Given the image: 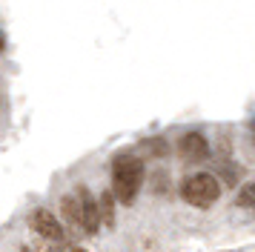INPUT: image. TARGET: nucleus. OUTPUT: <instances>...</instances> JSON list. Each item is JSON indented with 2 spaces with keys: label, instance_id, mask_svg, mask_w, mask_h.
<instances>
[{
  "label": "nucleus",
  "instance_id": "obj_1",
  "mask_svg": "<svg viewBox=\"0 0 255 252\" xmlns=\"http://www.w3.org/2000/svg\"><path fill=\"white\" fill-rule=\"evenodd\" d=\"M146 178V163L135 152H118L112 158V195L118 204L132 206Z\"/></svg>",
  "mask_w": 255,
  "mask_h": 252
},
{
  "label": "nucleus",
  "instance_id": "obj_2",
  "mask_svg": "<svg viewBox=\"0 0 255 252\" xmlns=\"http://www.w3.org/2000/svg\"><path fill=\"white\" fill-rule=\"evenodd\" d=\"M181 198L186 204L198 206V209H207L221 198V181L212 172H195V175H186L181 183Z\"/></svg>",
  "mask_w": 255,
  "mask_h": 252
},
{
  "label": "nucleus",
  "instance_id": "obj_3",
  "mask_svg": "<svg viewBox=\"0 0 255 252\" xmlns=\"http://www.w3.org/2000/svg\"><path fill=\"white\" fill-rule=\"evenodd\" d=\"M29 227H32L35 235H40V238L49 241V244H63V241H66L63 224H60L49 209H35V212L29 215Z\"/></svg>",
  "mask_w": 255,
  "mask_h": 252
},
{
  "label": "nucleus",
  "instance_id": "obj_4",
  "mask_svg": "<svg viewBox=\"0 0 255 252\" xmlns=\"http://www.w3.org/2000/svg\"><path fill=\"white\" fill-rule=\"evenodd\" d=\"M178 155H181V160H184L186 166L204 163L209 158L207 137L201 135V132H186V135H181V140H178Z\"/></svg>",
  "mask_w": 255,
  "mask_h": 252
},
{
  "label": "nucleus",
  "instance_id": "obj_5",
  "mask_svg": "<svg viewBox=\"0 0 255 252\" xmlns=\"http://www.w3.org/2000/svg\"><path fill=\"white\" fill-rule=\"evenodd\" d=\"M75 195H78V206H81V229H83V232H89V235H95V232L101 229L98 201H95V195L89 192L86 186H78Z\"/></svg>",
  "mask_w": 255,
  "mask_h": 252
},
{
  "label": "nucleus",
  "instance_id": "obj_6",
  "mask_svg": "<svg viewBox=\"0 0 255 252\" xmlns=\"http://www.w3.org/2000/svg\"><path fill=\"white\" fill-rule=\"evenodd\" d=\"M60 212L66 218V224L72 227H81V206H78V195H63V201H60Z\"/></svg>",
  "mask_w": 255,
  "mask_h": 252
},
{
  "label": "nucleus",
  "instance_id": "obj_7",
  "mask_svg": "<svg viewBox=\"0 0 255 252\" xmlns=\"http://www.w3.org/2000/svg\"><path fill=\"white\" fill-rule=\"evenodd\" d=\"M98 212H101V221H104L106 227H112V224H115V195L112 192H101Z\"/></svg>",
  "mask_w": 255,
  "mask_h": 252
},
{
  "label": "nucleus",
  "instance_id": "obj_8",
  "mask_svg": "<svg viewBox=\"0 0 255 252\" xmlns=\"http://www.w3.org/2000/svg\"><path fill=\"white\" fill-rule=\"evenodd\" d=\"M255 204V186L253 183H247L241 189V195H238V206H244V209H253Z\"/></svg>",
  "mask_w": 255,
  "mask_h": 252
},
{
  "label": "nucleus",
  "instance_id": "obj_9",
  "mask_svg": "<svg viewBox=\"0 0 255 252\" xmlns=\"http://www.w3.org/2000/svg\"><path fill=\"white\" fill-rule=\"evenodd\" d=\"M66 252H86V250H83V247H69Z\"/></svg>",
  "mask_w": 255,
  "mask_h": 252
},
{
  "label": "nucleus",
  "instance_id": "obj_10",
  "mask_svg": "<svg viewBox=\"0 0 255 252\" xmlns=\"http://www.w3.org/2000/svg\"><path fill=\"white\" fill-rule=\"evenodd\" d=\"M3 46H6V40H3V32H0V49H3Z\"/></svg>",
  "mask_w": 255,
  "mask_h": 252
},
{
  "label": "nucleus",
  "instance_id": "obj_11",
  "mask_svg": "<svg viewBox=\"0 0 255 252\" xmlns=\"http://www.w3.org/2000/svg\"><path fill=\"white\" fill-rule=\"evenodd\" d=\"M23 252H35V250H29V247H26V250H23Z\"/></svg>",
  "mask_w": 255,
  "mask_h": 252
}]
</instances>
